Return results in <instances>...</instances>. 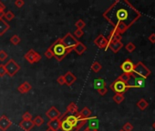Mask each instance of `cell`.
Listing matches in <instances>:
<instances>
[{
  "instance_id": "obj_1",
  "label": "cell",
  "mask_w": 155,
  "mask_h": 131,
  "mask_svg": "<svg viewBox=\"0 0 155 131\" xmlns=\"http://www.w3.org/2000/svg\"><path fill=\"white\" fill-rule=\"evenodd\" d=\"M103 17L113 27L122 23L130 27L140 17V13L127 1H116L103 13Z\"/></svg>"
},
{
  "instance_id": "obj_2",
  "label": "cell",
  "mask_w": 155,
  "mask_h": 131,
  "mask_svg": "<svg viewBox=\"0 0 155 131\" xmlns=\"http://www.w3.org/2000/svg\"><path fill=\"white\" fill-rule=\"evenodd\" d=\"M48 48L52 51V53L54 55V57L58 61H59V62L62 61L66 56H68L69 53H71L73 51V49L65 47L64 45L61 43L60 38H58V40H56Z\"/></svg>"
},
{
  "instance_id": "obj_3",
  "label": "cell",
  "mask_w": 155,
  "mask_h": 131,
  "mask_svg": "<svg viewBox=\"0 0 155 131\" xmlns=\"http://www.w3.org/2000/svg\"><path fill=\"white\" fill-rule=\"evenodd\" d=\"M133 74L143 78H147L150 74L151 71L146 67V66L142 63V62H138L136 65H134V69H133Z\"/></svg>"
},
{
  "instance_id": "obj_4",
  "label": "cell",
  "mask_w": 155,
  "mask_h": 131,
  "mask_svg": "<svg viewBox=\"0 0 155 131\" xmlns=\"http://www.w3.org/2000/svg\"><path fill=\"white\" fill-rule=\"evenodd\" d=\"M5 69L7 71V74L9 77H14L19 70H20V66L14 60V59H9L5 65Z\"/></svg>"
},
{
  "instance_id": "obj_5",
  "label": "cell",
  "mask_w": 155,
  "mask_h": 131,
  "mask_svg": "<svg viewBox=\"0 0 155 131\" xmlns=\"http://www.w3.org/2000/svg\"><path fill=\"white\" fill-rule=\"evenodd\" d=\"M110 88L116 94H122L123 95V93H125L130 88V86L127 85L126 83H124L123 81H121L120 79L117 78L112 84H110Z\"/></svg>"
},
{
  "instance_id": "obj_6",
  "label": "cell",
  "mask_w": 155,
  "mask_h": 131,
  "mask_svg": "<svg viewBox=\"0 0 155 131\" xmlns=\"http://www.w3.org/2000/svg\"><path fill=\"white\" fill-rule=\"evenodd\" d=\"M60 41L64 45L65 47L70 48V49H73L78 43V40L73 37V35L71 33H68L65 37L60 38Z\"/></svg>"
},
{
  "instance_id": "obj_7",
  "label": "cell",
  "mask_w": 155,
  "mask_h": 131,
  "mask_svg": "<svg viewBox=\"0 0 155 131\" xmlns=\"http://www.w3.org/2000/svg\"><path fill=\"white\" fill-rule=\"evenodd\" d=\"M25 58L29 64H34L41 60V56L38 53H37L34 49H29L25 54Z\"/></svg>"
},
{
  "instance_id": "obj_8",
  "label": "cell",
  "mask_w": 155,
  "mask_h": 131,
  "mask_svg": "<svg viewBox=\"0 0 155 131\" xmlns=\"http://www.w3.org/2000/svg\"><path fill=\"white\" fill-rule=\"evenodd\" d=\"M120 69H121V70L123 71V73L131 75V74L133 73L134 64L132 63L131 60H130V59L128 58V59H126V60L120 65Z\"/></svg>"
},
{
  "instance_id": "obj_9",
  "label": "cell",
  "mask_w": 155,
  "mask_h": 131,
  "mask_svg": "<svg viewBox=\"0 0 155 131\" xmlns=\"http://www.w3.org/2000/svg\"><path fill=\"white\" fill-rule=\"evenodd\" d=\"M11 120L6 115H2L0 117V130L1 131H7L11 126Z\"/></svg>"
},
{
  "instance_id": "obj_10",
  "label": "cell",
  "mask_w": 155,
  "mask_h": 131,
  "mask_svg": "<svg viewBox=\"0 0 155 131\" xmlns=\"http://www.w3.org/2000/svg\"><path fill=\"white\" fill-rule=\"evenodd\" d=\"M94 44H95L98 47H100V48L108 49V47H109L108 39H107L103 35H100V36L94 40Z\"/></svg>"
},
{
  "instance_id": "obj_11",
  "label": "cell",
  "mask_w": 155,
  "mask_h": 131,
  "mask_svg": "<svg viewBox=\"0 0 155 131\" xmlns=\"http://www.w3.org/2000/svg\"><path fill=\"white\" fill-rule=\"evenodd\" d=\"M131 77H133L134 78V84H132L130 86V88H142L145 87L146 85V79L143 78H140V77H136L134 74H131Z\"/></svg>"
},
{
  "instance_id": "obj_12",
  "label": "cell",
  "mask_w": 155,
  "mask_h": 131,
  "mask_svg": "<svg viewBox=\"0 0 155 131\" xmlns=\"http://www.w3.org/2000/svg\"><path fill=\"white\" fill-rule=\"evenodd\" d=\"M46 116L49 118V120H54V119H58L60 117V112L55 107H51L47 112Z\"/></svg>"
},
{
  "instance_id": "obj_13",
  "label": "cell",
  "mask_w": 155,
  "mask_h": 131,
  "mask_svg": "<svg viewBox=\"0 0 155 131\" xmlns=\"http://www.w3.org/2000/svg\"><path fill=\"white\" fill-rule=\"evenodd\" d=\"M79 117H80L79 113H77V114H75V115H69V116H67V117H63V118H64L67 122H68V123L73 126V128H74V127L77 126L78 121H79Z\"/></svg>"
},
{
  "instance_id": "obj_14",
  "label": "cell",
  "mask_w": 155,
  "mask_h": 131,
  "mask_svg": "<svg viewBox=\"0 0 155 131\" xmlns=\"http://www.w3.org/2000/svg\"><path fill=\"white\" fill-rule=\"evenodd\" d=\"M34 122L33 120H22L19 123V126L24 130V131H30L34 127Z\"/></svg>"
},
{
  "instance_id": "obj_15",
  "label": "cell",
  "mask_w": 155,
  "mask_h": 131,
  "mask_svg": "<svg viewBox=\"0 0 155 131\" xmlns=\"http://www.w3.org/2000/svg\"><path fill=\"white\" fill-rule=\"evenodd\" d=\"M64 78H65V84H67V86H68V87L72 86L75 83V81L77 80V78L70 71H68L64 75Z\"/></svg>"
},
{
  "instance_id": "obj_16",
  "label": "cell",
  "mask_w": 155,
  "mask_h": 131,
  "mask_svg": "<svg viewBox=\"0 0 155 131\" xmlns=\"http://www.w3.org/2000/svg\"><path fill=\"white\" fill-rule=\"evenodd\" d=\"M108 42L112 43V42H116V41H121V35H120L117 31H115L114 29H112V31L110 33L109 37H108Z\"/></svg>"
},
{
  "instance_id": "obj_17",
  "label": "cell",
  "mask_w": 155,
  "mask_h": 131,
  "mask_svg": "<svg viewBox=\"0 0 155 131\" xmlns=\"http://www.w3.org/2000/svg\"><path fill=\"white\" fill-rule=\"evenodd\" d=\"M123 47V44L121 41H116V42H112L109 44V47L113 53H118L121 48Z\"/></svg>"
},
{
  "instance_id": "obj_18",
  "label": "cell",
  "mask_w": 155,
  "mask_h": 131,
  "mask_svg": "<svg viewBox=\"0 0 155 131\" xmlns=\"http://www.w3.org/2000/svg\"><path fill=\"white\" fill-rule=\"evenodd\" d=\"M60 123H61V120L59 118L54 119V120H49L48 122V128H51L55 131H58L60 129Z\"/></svg>"
},
{
  "instance_id": "obj_19",
  "label": "cell",
  "mask_w": 155,
  "mask_h": 131,
  "mask_svg": "<svg viewBox=\"0 0 155 131\" xmlns=\"http://www.w3.org/2000/svg\"><path fill=\"white\" fill-rule=\"evenodd\" d=\"M86 50H87L86 46H85L83 43L80 42V41H78L77 45H76L75 47L73 48V51H75L78 55H82Z\"/></svg>"
},
{
  "instance_id": "obj_20",
  "label": "cell",
  "mask_w": 155,
  "mask_h": 131,
  "mask_svg": "<svg viewBox=\"0 0 155 131\" xmlns=\"http://www.w3.org/2000/svg\"><path fill=\"white\" fill-rule=\"evenodd\" d=\"M32 88L31 85L28 83V82H24L23 84H21L18 88V90L19 91V93L21 94H27L28 91H30Z\"/></svg>"
},
{
  "instance_id": "obj_21",
  "label": "cell",
  "mask_w": 155,
  "mask_h": 131,
  "mask_svg": "<svg viewBox=\"0 0 155 131\" xmlns=\"http://www.w3.org/2000/svg\"><path fill=\"white\" fill-rule=\"evenodd\" d=\"M9 28L10 26L4 19H0V37H2Z\"/></svg>"
},
{
  "instance_id": "obj_22",
  "label": "cell",
  "mask_w": 155,
  "mask_h": 131,
  "mask_svg": "<svg viewBox=\"0 0 155 131\" xmlns=\"http://www.w3.org/2000/svg\"><path fill=\"white\" fill-rule=\"evenodd\" d=\"M93 86L95 89H101L103 88H106V82L103 78H96L93 82Z\"/></svg>"
},
{
  "instance_id": "obj_23",
  "label": "cell",
  "mask_w": 155,
  "mask_h": 131,
  "mask_svg": "<svg viewBox=\"0 0 155 131\" xmlns=\"http://www.w3.org/2000/svg\"><path fill=\"white\" fill-rule=\"evenodd\" d=\"M78 106L74 103V102H71L68 107H67V111L66 113H69L71 115H75L77 113H79V111H78Z\"/></svg>"
},
{
  "instance_id": "obj_24",
  "label": "cell",
  "mask_w": 155,
  "mask_h": 131,
  "mask_svg": "<svg viewBox=\"0 0 155 131\" xmlns=\"http://www.w3.org/2000/svg\"><path fill=\"white\" fill-rule=\"evenodd\" d=\"M87 122H89V126L90 127L94 128V129H98L99 120H98V117H92L88 118V121Z\"/></svg>"
},
{
  "instance_id": "obj_25",
  "label": "cell",
  "mask_w": 155,
  "mask_h": 131,
  "mask_svg": "<svg viewBox=\"0 0 155 131\" xmlns=\"http://www.w3.org/2000/svg\"><path fill=\"white\" fill-rule=\"evenodd\" d=\"M61 120V119H60ZM60 129L62 131H72L73 130V126L68 123L67 122L64 118L61 120V123H60Z\"/></svg>"
},
{
  "instance_id": "obj_26",
  "label": "cell",
  "mask_w": 155,
  "mask_h": 131,
  "mask_svg": "<svg viewBox=\"0 0 155 131\" xmlns=\"http://www.w3.org/2000/svg\"><path fill=\"white\" fill-rule=\"evenodd\" d=\"M79 114H80V116H81V117H84V118L88 119V118H90V117H91V109H90L89 107H85L81 110V112H79Z\"/></svg>"
},
{
  "instance_id": "obj_27",
  "label": "cell",
  "mask_w": 155,
  "mask_h": 131,
  "mask_svg": "<svg viewBox=\"0 0 155 131\" xmlns=\"http://www.w3.org/2000/svg\"><path fill=\"white\" fill-rule=\"evenodd\" d=\"M149 106V103L147 102V100H145L144 98H141L140 99L138 102H137V107L140 109V110H144L148 107Z\"/></svg>"
},
{
  "instance_id": "obj_28",
  "label": "cell",
  "mask_w": 155,
  "mask_h": 131,
  "mask_svg": "<svg viewBox=\"0 0 155 131\" xmlns=\"http://www.w3.org/2000/svg\"><path fill=\"white\" fill-rule=\"evenodd\" d=\"M118 78H119V79H120L121 81H123L124 83H126L127 85H129V86H130V78H131V75L123 73V74H121Z\"/></svg>"
},
{
  "instance_id": "obj_29",
  "label": "cell",
  "mask_w": 155,
  "mask_h": 131,
  "mask_svg": "<svg viewBox=\"0 0 155 131\" xmlns=\"http://www.w3.org/2000/svg\"><path fill=\"white\" fill-rule=\"evenodd\" d=\"M101 69H102V66H101L99 62L95 61V62L92 63V65H91V69H92L94 72L98 73V72H100V71L101 70Z\"/></svg>"
},
{
  "instance_id": "obj_30",
  "label": "cell",
  "mask_w": 155,
  "mask_h": 131,
  "mask_svg": "<svg viewBox=\"0 0 155 131\" xmlns=\"http://www.w3.org/2000/svg\"><path fill=\"white\" fill-rule=\"evenodd\" d=\"M124 99H125V97L122 94H115L113 96V100L117 104H120L121 102H123Z\"/></svg>"
},
{
  "instance_id": "obj_31",
  "label": "cell",
  "mask_w": 155,
  "mask_h": 131,
  "mask_svg": "<svg viewBox=\"0 0 155 131\" xmlns=\"http://www.w3.org/2000/svg\"><path fill=\"white\" fill-rule=\"evenodd\" d=\"M33 122H34V125H35V126H41L44 124V119H43L40 116H37V117L34 118Z\"/></svg>"
},
{
  "instance_id": "obj_32",
  "label": "cell",
  "mask_w": 155,
  "mask_h": 131,
  "mask_svg": "<svg viewBox=\"0 0 155 131\" xmlns=\"http://www.w3.org/2000/svg\"><path fill=\"white\" fill-rule=\"evenodd\" d=\"M75 26H76V27H77L78 29H83V28L86 27V23H85L82 19H80V20H78V21L76 22Z\"/></svg>"
},
{
  "instance_id": "obj_33",
  "label": "cell",
  "mask_w": 155,
  "mask_h": 131,
  "mask_svg": "<svg viewBox=\"0 0 155 131\" xmlns=\"http://www.w3.org/2000/svg\"><path fill=\"white\" fill-rule=\"evenodd\" d=\"M20 41H21V39H20V37H19L18 35H14V36L10 38V42H11L13 45H18V44L20 43Z\"/></svg>"
},
{
  "instance_id": "obj_34",
  "label": "cell",
  "mask_w": 155,
  "mask_h": 131,
  "mask_svg": "<svg viewBox=\"0 0 155 131\" xmlns=\"http://www.w3.org/2000/svg\"><path fill=\"white\" fill-rule=\"evenodd\" d=\"M125 48H126V50H127L128 52L131 53V52H133V51L135 50L136 46H135V45H134L133 43H131V42H129V43H128V44L125 46Z\"/></svg>"
},
{
  "instance_id": "obj_35",
  "label": "cell",
  "mask_w": 155,
  "mask_h": 131,
  "mask_svg": "<svg viewBox=\"0 0 155 131\" xmlns=\"http://www.w3.org/2000/svg\"><path fill=\"white\" fill-rule=\"evenodd\" d=\"M4 18H5V19H6L7 21H11V20L15 18V15H14V13H13L12 11H8V12L5 14Z\"/></svg>"
},
{
  "instance_id": "obj_36",
  "label": "cell",
  "mask_w": 155,
  "mask_h": 131,
  "mask_svg": "<svg viewBox=\"0 0 155 131\" xmlns=\"http://www.w3.org/2000/svg\"><path fill=\"white\" fill-rule=\"evenodd\" d=\"M132 129H133V126L130 122L125 123L124 126H123V127H122V130L123 131H132Z\"/></svg>"
},
{
  "instance_id": "obj_37",
  "label": "cell",
  "mask_w": 155,
  "mask_h": 131,
  "mask_svg": "<svg viewBox=\"0 0 155 131\" xmlns=\"http://www.w3.org/2000/svg\"><path fill=\"white\" fill-rule=\"evenodd\" d=\"M8 58V54L4 50H0V62H3Z\"/></svg>"
},
{
  "instance_id": "obj_38",
  "label": "cell",
  "mask_w": 155,
  "mask_h": 131,
  "mask_svg": "<svg viewBox=\"0 0 155 131\" xmlns=\"http://www.w3.org/2000/svg\"><path fill=\"white\" fill-rule=\"evenodd\" d=\"M32 118V115L29 112H25L22 115V120H31Z\"/></svg>"
},
{
  "instance_id": "obj_39",
  "label": "cell",
  "mask_w": 155,
  "mask_h": 131,
  "mask_svg": "<svg viewBox=\"0 0 155 131\" xmlns=\"http://www.w3.org/2000/svg\"><path fill=\"white\" fill-rule=\"evenodd\" d=\"M74 35H75V37H76L80 38V37H81L84 35V32H83V30H82V29H77V30L74 32Z\"/></svg>"
},
{
  "instance_id": "obj_40",
  "label": "cell",
  "mask_w": 155,
  "mask_h": 131,
  "mask_svg": "<svg viewBox=\"0 0 155 131\" xmlns=\"http://www.w3.org/2000/svg\"><path fill=\"white\" fill-rule=\"evenodd\" d=\"M5 75H7V71L5 69L4 65H0V78H3L5 77Z\"/></svg>"
},
{
  "instance_id": "obj_41",
  "label": "cell",
  "mask_w": 155,
  "mask_h": 131,
  "mask_svg": "<svg viewBox=\"0 0 155 131\" xmlns=\"http://www.w3.org/2000/svg\"><path fill=\"white\" fill-rule=\"evenodd\" d=\"M45 56H46L47 58H48V59H50V58L54 57V55H53L52 51H51L49 48H48V50L45 52Z\"/></svg>"
},
{
  "instance_id": "obj_42",
  "label": "cell",
  "mask_w": 155,
  "mask_h": 131,
  "mask_svg": "<svg viewBox=\"0 0 155 131\" xmlns=\"http://www.w3.org/2000/svg\"><path fill=\"white\" fill-rule=\"evenodd\" d=\"M25 5V2L23 1V0H17V1L15 2V6L18 8H23V6Z\"/></svg>"
},
{
  "instance_id": "obj_43",
  "label": "cell",
  "mask_w": 155,
  "mask_h": 131,
  "mask_svg": "<svg viewBox=\"0 0 155 131\" xmlns=\"http://www.w3.org/2000/svg\"><path fill=\"white\" fill-rule=\"evenodd\" d=\"M98 93L101 95V96H105L108 92V88H101V89H98L97 90Z\"/></svg>"
},
{
  "instance_id": "obj_44",
  "label": "cell",
  "mask_w": 155,
  "mask_h": 131,
  "mask_svg": "<svg viewBox=\"0 0 155 131\" xmlns=\"http://www.w3.org/2000/svg\"><path fill=\"white\" fill-rule=\"evenodd\" d=\"M57 81H58V83L59 84V85H65V78H64V76H59L58 78V79H57Z\"/></svg>"
},
{
  "instance_id": "obj_45",
  "label": "cell",
  "mask_w": 155,
  "mask_h": 131,
  "mask_svg": "<svg viewBox=\"0 0 155 131\" xmlns=\"http://www.w3.org/2000/svg\"><path fill=\"white\" fill-rule=\"evenodd\" d=\"M148 39H149V41H150V43H152V44H155V33H152V34H150V35L149 36Z\"/></svg>"
},
{
  "instance_id": "obj_46",
  "label": "cell",
  "mask_w": 155,
  "mask_h": 131,
  "mask_svg": "<svg viewBox=\"0 0 155 131\" xmlns=\"http://www.w3.org/2000/svg\"><path fill=\"white\" fill-rule=\"evenodd\" d=\"M6 8V6L2 3V2H0V12H3Z\"/></svg>"
},
{
  "instance_id": "obj_47",
  "label": "cell",
  "mask_w": 155,
  "mask_h": 131,
  "mask_svg": "<svg viewBox=\"0 0 155 131\" xmlns=\"http://www.w3.org/2000/svg\"><path fill=\"white\" fill-rule=\"evenodd\" d=\"M84 131H98V129H94V128H91V127L88 126V127H86L84 129Z\"/></svg>"
},
{
  "instance_id": "obj_48",
  "label": "cell",
  "mask_w": 155,
  "mask_h": 131,
  "mask_svg": "<svg viewBox=\"0 0 155 131\" xmlns=\"http://www.w3.org/2000/svg\"><path fill=\"white\" fill-rule=\"evenodd\" d=\"M5 12L3 11V12H0V19H3V18H4V16H5Z\"/></svg>"
},
{
  "instance_id": "obj_49",
  "label": "cell",
  "mask_w": 155,
  "mask_h": 131,
  "mask_svg": "<svg viewBox=\"0 0 155 131\" xmlns=\"http://www.w3.org/2000/svg\"><path fill=\"white\" fill-rule=\"evenodd\" d=\"M46 131H55V130H53V129H51V128H48Z\"/></svg>"
},
{
  "instance_id": "obj_50",
  "label": "cell",
  "mask_w": 155,
  "mask_h": 131,
  "mask_svg": "<svg viewBox=\"0 0 155 131\" xmlns=\"http://www.w3.org/2000/svg\"><path fill=\"white\" fill-rule=\"evenodd\" d=\"M152 126H153V127H154V128H155V122H154V123H153V124H152Z\"/></svg>"
},
{
  "instance_id": "obj_51",
  "label": "cell",
  "mask_w": 155,
  "mask_h": 131,
  "mask_svg": "<svg viewBox=\"0 0 155 131\" xmlns=\"http://www.w3.org/2000/svg\"><path fill=\"white\" fill-rule=\"evenodd\" d=\"M120 131H123V130H122V129H120Z\"/></svg>"
}]
</instances>
